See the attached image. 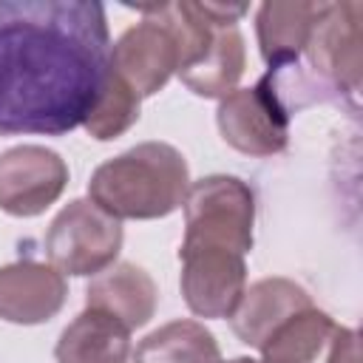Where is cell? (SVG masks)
Listing matches in <instances>:
<instances>
[{"label":"cell","mask_w":363,"mask_h":363,"mask_svg":"<svg viewBox=\"0 0 363 363\" xmlns=\"http://www.w3.org/2000/svg\"><path fill=\"white\" fill-rule=\"evenodd\" d=\"M133 363H221V349L204 323L182 318L142 337Z\"/></svg>","instance_id":"cell-17"},{"label":"cell","mask_w":363,"mask_h":363,"mask_svg":"<svg viewBox=\"0 0 363 363\" xmlns=\"http://www.w3.org/2000/svg\"><path fill=\"white\" fill-rule=\"evenodd\" d=\"M111 71L139 99L159 94L179 71V43L173 31L162 20L145 14L142 23L125 28L111 45Z\"/></svg>","instance_id":"cell-9"},{"label":"cell","mask_w":363,"mask_h":363,"mask_svg":"<svg viewBox=\"0 0 363 363\" xmlns=\"http://www.w3.org/2000/svg\"><path fill=\"white\" fill-rule=\"evenodd\" d=\"M247 65V51H244V37L238 31V26H221L216 28L207 51L187 65L184 71H179V79L204 99H221L230 91H235L241 74Z\"/></svg>","instance_id":"cell-15"},{"label":"cell","mask_w":363,"mask_h":363,"mask_svg":"<svg viewBox=\"0 0 363 363\" xmlns=\"http://www.w3.org/2000/svg\"><path fill=\"white\" fill-rule=\"evenodd\" d=\"M190 190L187 159L167 142H142L102 162L88 199L113 218H164L182 207Z\"/></svg>","instance_id":"cell-3"},{"label":"cell","mask_w":363,"mask_h":363,"mask_svg":"<svg viewBox=\"0 0 363 363\" xmlns=\"http://www.w3.org/2000/svg\"><path fill=\"white\" fill-rule=\"evenodd\" d=\"M216 122L221 139L247 156H275L289 142V113L261 77L252 88H235L221 96Z\"/></svg>","instance_id":"cell-6"},{"label":"cell","mask_w":363,"mask_h":363,"mask_svg":"<svg viewBox=\"0 0 363 363\" xmlns=\"http://www.w3.org/2000/svg\"><path fill=\"white\" fill-rule=\"evenodd\" d=\"M182 295L199 318H230L247 289L244 255L227 247L182 244Z\"/></svg>","instance_id":"cell-7"},{"label":"cell","mask_w":363,"mask_h":363,"mask_svg":"<svg viewBox=\"0 0 363 363\" xmlns=\"http://www.w3.org/2000/svg\"><path fill=\"white\" fill-rule=\"evenodd\" d=\"M111 71L102 3L0 0V136L85 125Z\"/></svg>","instance_id":"cell-1"},{"label":"cell","mask_w":363,"mask_h":363,"mask_svg":"<svg viewBox=\"0 0 363 363\" xmlns=\"http://www.w3.org/2000/svg\"><path fill=\"white\" fill-rule=\"evenodd\" d=\"M309 306H312V298L301 284L281 275L261 278L250 289H244L235 312L230 315L233 332L241 343L261 349V343L272 335V329H278L289 315Z\"/></svg>","instance_id":"cell-11"},{"label":"cell","mask_w":363,"mask_h":363,"mask_svg":"<svg viewBox=\"0 0 363 363\" xmlns=\"http://www.w3.org/2000/svg\"><path fill=\"white\" fill-rule=\"evenodd\" d=\"M156 303H159V289L153 278L130 261H119L108 267L105 272L94 275L91 284L85 286V306L122 320L128 329L145 326L153 318Z\"/></svg>","instance_id":"cell-12"},{"label":"cell","mask_w":363,"mask_h":363,"mask_svg":"<svg viewBox=\"0 0 363 363\" xmlns=\"http://www.w3.org/2000/svg\"><path fill=\"white\" fill-rule=\"evenodd\" d=\"M326 363H360V343H357V332L337 326L335 337L326 349Z\"/></svg>","instance_id":"cell-19"},{"label":"cell","mask_w":363,"mask_h":363,"mask_svg":"<svg viewBox=\"0 0 363 363\" xmlns=\"http://www.w3.org/2000/svg\"><path fill=\"white\" fill-rule=\"evenodd\" d=\"M125 233L122 221L91 199L68 201L45 233V255L62 275H99L116 264Z\"/></svg>","instance_id":"cell-5"},{"label":"cell","mask_w":363,"mask_h":363,"mask_svg":"<svg viewBox=\"0 0 363 363\" xmlns=\"http://www.w3.org/2000/svg\"><path fill=\"white\" fill-rule=\"evenodd\" d=\"M57 363H128L130 357V329L99 312H79L60 335L54 346Z\"/></svg>","instance_id":"cell-14"},{"label":"cell","mask_w":363,"mask_h":363,"mask_svg":"<svg viewBox=\"0 0 363 363\" xmlns=\"http://www.w3.org/2000/svg\"><path fill=\"white\" fill-rule=\"evenodd\" d=\"M323 9H326V0L261 3L255 14V34H258V48L264 62L269 68L295 65Z\"/></svg>","instance_id":"cell-13"},{"label":"cell","mask_w":363,"mask_h":363,"mask_svg":"<svg viewBox=\"0 0 363 363\" xmlns=\"http://www.w3.org/2000/svg\"><path fill=\"white\" fill-rule=\"evenodd\" d=\"M68 298L60 269L43 261H14L0 267V318L20 326L51 320Z\"/></svg>","instance_id":"cell-10"},{"label":"cell","mask_w":363,"mask_h":363,"mask_svg":"<svg viewBox=\"0 0 363 363\" xmlns=\"http://www.w3.org/2000/svg\"><path fill=\"white\" fill-rule=\"evenodd\" d=\"M227 363H264V360H252V357H233Z\"/></svg>","instance_id":"cell-20"},{"label":"cell","mask_w":363,"mask_h":363,"mask_svg":"<svg viewBox=\"0 0 363 363\" xmlns=\"http://www.w3.org/2000/svg\"><path fill=\"white\" fill-rule=\"evenodd\" d=\"M68 184V164L43 145H17L0 153V210L17 218L45 213Z\"/></svg>","instance_id":"cell-8"},{"label":"cell","mask_w":363,"mask_h":363,"mask_svg":"<svg viewBox=\"0 0 363 363\" xmlns=\"http://www.w3.org/2000/svg\"><path fill=\"white\" fill-rule=\"evenodd\" d=\"M182 244L227 247L241 255L252 250L255 193L238 176H204L190 184L184 201Z\"/></svg>","instance_id":"cell-4"},{"label":"cell","mask_w":363,"mask_h":363,"mask_svg":"<svg viewBox=\"0 0 363 363\" xmlns=\"http://www.w3.org/2000/svg\"><path fill=\"white\" fill-rule=\"evenodd\" d=\"M139 105H142V99L113 71H108V82H105V88H102V94H99V99H96V105L88 113L82 128L96 142H111L136 125Z\"/></svg>","instance_id":"cell-18"},{"label":"cell","mask_w":363,"mask_h":363,"mask_svg":"<svg viewBox=\"0 0 363 363\" xmlns=\"http://www.w3.org/2000/svg\"><path fill=\"white\" fill-rule=\"evenodd\" d=\"M360 17L357 0L326 3L312 26L306 48L295 65L269 68L267 85L275 91L286 113H298L315 102H346L357 111L360 91Z\"/></svg>","instance_id":"cell-2"},{"label":"cell","mask_w":363,"mask_h":363,"mask_svg":"<svg viewBox=\"0 0 363 363\" xmlns=\"http://www.w3.org/2000/svg\"><path fill=\"white\" fill-rule=\"evenodd\" d=\"M337 323L318 306L289 315L261 343L264 363H318L335 337Z\"/></svg>","instance_id":"cell-16"}]
</instances>
